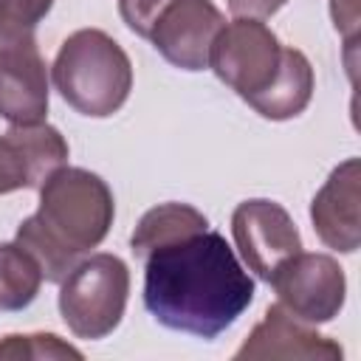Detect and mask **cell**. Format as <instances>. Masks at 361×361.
Wrapping results in <instances>:
<instances>
[{
  "mask_svg": "<svg viewBox=\"0 0 361 361\" xmlns=\"http://www.w3.org/2000/svg\"><path fill=\"white\" fill-rule=\"evenodd\" d=\"M48 113V71L31 31H0V116L39 124Z\"/></svg>",
  "mask_w": 361,
  "mask_h": 361,
  "instance_id": "cell-8",
  "label": "cell"
},
{
  "mask_svg": "<svg viewBox=\"0 0 361 361\" xmlns=\"http://www.w3.org/2000/svg\"><path fill=\"white\" fill-rule=\"evenodd\" d=\"M231 234L245 265L265 282H271L285 259L302 251V237L288 209L265 197L243 200L234 209Z\"/></svg>",
  "mask_w": 361,
  "mask_h": 361,
  "instance_id": "cell-7",
  "label": "cell"
},
{
  "mask_svg": "<svg viewBox=\"0 0 361 361\" xmlns=\"http://www.w3.org/2000/svg\"><path fill=\"white\" fill-rule=\"evenodd\" d=\"M172 0H118V14L127 23V28L144 39H149L155 20Z\"/></svg>",
  "mask_w": 361,
  "mask_h": 361,
  "instance_id": "cell-18",
  "label": "cell"
},
{
  "mask_svg": "<svg viewBox=\"0 0 361 361\" xmlns=\"http://www.w3.org/2000/svg\"><path fill=\"white\" fill-rule=\"evenodd\" d=\"M68 161V141L45 121L11 124L0 135V195L37 189Z\"/></svg>",
  "mask_w": 361,
  "mask_h": 361,
  "instance_id": "cell-10",
  "label": "cell"
},
{
  "mask_svg": "<svg viewBox=\"0 0 361 361\" xmlns=\"http://www.w3.org/2000/svg\"><path fill=\"white\" fill-rule=\"evenodd\" d=\"M206 228H209V220L195 206H189V203H161L138 220V226L130 237V248L138 259H144L155 248L186 240V237L200 234Z\"/></svg>",
  "mask_w": 361,
  "mask_h": 361,
  "instance_id": "cell-14",
  "label": "cell"
},
{
  "mask_svg": "<svg viewBox=\"0 0 361 361\" xmlns=\"http://www.w3.org/2000/svg\"><path fill=\"white\" fill-rule=\"evenodd\" d=\"M223 25L226 17L212 0H172L155 20L149 42L169 65L203 71L209 68V51Z\"/></svg>",
  "mask_w": 361,
  "mask_h": 361,
  "instance_id": "cell-9",
  "label": "cell"
},
{
  "mask_svg": "<svg viewBox=\"0 0 361 361\" xmlns=\"http://www.w3.org/2000/svg\"><path fill=\"white\" fill-rule=\"evenodd\" d=\"M54 0H0V31H34Z\"/></svg>",
  "mask_w": 361,
  "mask_h": 361,
  "instance_id": "cell-17",
  "label": "cell"
},
{
  "mask_svg": "<svg viewBox=\"0 0 361 361\" xmlns=\"http://www.w3.org/2000/svg\"><path fill=\"white\" fill-rule=\"evenodd\" d=\"M330 14L336 28L344 34L347 45H353L358 34V0H330Z\"/></svg>",
  "mask_w": 361,
  "mask_h": 361,
  "instance_id": "cell-19",
  "label": "cell"
},
{
  "mask_svg": "<svg viewBox=\"0 0 361 361\" xmlns=\"http://www.w3.org/2000/svg\"><path fill=\"white\" fill-rule=\"evenodd\" d=\"M0 358H82V353L54 333H11L0 341Z\"/></svg>",
  "mask_w": 361,
  "mask_h": 361,
  "instance_id": "cell-16",
  "label": "cell"
},
{
  "mask_svg": "<svg viewBox=\"0 0 361 361\" xmlns=\"http://www.w3.org/2000/svg\"><path fill=\"white\" fill-rule=\"evenodd\" d=\"M254 302V279L220 231H200L144 257V307L178 333L217 338Z\"/></svg>",
  "mask_w": 361,
  "mask_h": 361,
  "instance_id": "cell-1",
  "label": "cell"
},
{
  "mask_svg": "<svg viewBox=\"0 0 361 361\" xmlns=\"http://www.w3.org/2000/svg\"><path fill=\"white\" fill-rule=\"evenodd\" d=\"M279 305L307 324H324L344 307L347 279L341 265L327 254H293L285 259L271 282Z\"/></svg>",
  "mask_w": 361,
  "mask_h": 361,
  "instance_id": "cell-6",
  "label": "cell"
},
{
  "mask_svg": "<svg viewBox=\"0 0 361 361\" xmlns=\"http://www.w3.org/2000/svg\"><path fill=\"white\" fill-rule=\"evenodd\" d=\"M316 237L341 254H353L361 243V164L347 158L338 164L310 203Z\"/></svg>",
  "mask_w": 361,
  "mask_h": 361,
  "instance_id": "cell-11",
  "label": "cell"
},
{
  "mask_svg": "<svg viewBox=\"0 0 361 361\" xmlns=\"http://www.w3.org/2000/svg\"><path fill=\"white\" fill-rule=\"evenodd\" d=\"M282 51L285 48L279 45L276 34L262 20L237 17L214 37L209 68L223 85L248 102L274 82L282 65Z\"/></svg>",
  "mask_w": 361,
  "mask_h": 361,
  "instance_id": "cell-5",
  "label": "cell"
},
{
  "mask_svg": "<svg viewBox=\"0 0 361 361\" xmlns=\"http://www.w3.org/2000/svg\"><path fill=\"white\" fill-rule=\"evenodd\" d=\"M42 285V271L34 257L17 243H0V310L28 307Z\"/></svg>",
  "mask_w": 361,
  "mask_h": 361,
  "instance_id": "cell-15",
  "label": "cell"
},
{
  "mask_svg": "<svg viewBox=\"0 0 361 361\" xmlns=\"http://www.w3.org/2000/svg\"><path fill=\"white\" fill-rule=\"evenodd\" d=\"M341 347L316 333L307 322L288 313L279 302L271 305L262 322L248 333L234 358H341Z\"/></svg>",
  "mask_w": 361,
  "mask_h": 361,
  "instance_id": "cell-12",
  "label": "cell"
},
{
  "mask_svg": "<svg viewBox=\"0 0 361 361\" xmlns=\"http://www.w3.org/2000/svg\"><path fill=\"white\" fill-rule=\"evenodd\" d=\"M288 0H228V8L234 17H251V20H265L274 11H279Z\"/></svg>",
  "mask_w": 361,
  "mask_h": 361,
  "instance_id": "cell-20",
  "label": "cell"
},
{
  "mask_svg": "<svg viewBox=\"0 0 361 361\" xmlns=\"http://www.w3.org/2000/svg\"><path fill=\"white\" fill-rule=\"evenodd\" d=\"M313 65L310 59L296 51V48H285L282 51V65L274 76V82L257 93L254 99H248V104L262 116V118H271V121H285V118H293L299 116L310 99H313Z\"/></svg>",
  "mask_w": 361,
  "mask_h": 361,
  "instance_id": "cell-13",
  "label": "cell"
},
{
  "mask_svg": "<svg viewBox=\"0 0 361 361\" xmlns=\"http://www.w3.org/2000/svg\"><path fill=\"white\" fill-rule=\"evenodd\" d=\"M130 271L116 254H93L79 259L59 288V313L76 338L110 336L127 307Z\"/></svg>",
  "mask_w": 361,
  "mask_h": 361,
  "instance_id": "cell-4",
  "label": "cell"
},
{
  "mask_svg": "<svg viewBox=\"0 0 361 361\" xmlns=\"http://www.w3.org/2000/svg\"><path fill=\"white\" fill-rule=\"evenodd\" d=\"M54 85L76 113L107 118L124 107L133 90V62L110 34L79 28L54 59Z\"/></svg>",
  "mask_w": 361,
  "mask_h": 361,
  "instance_id": "cell-3",
  "label": "cell"
},
{
  "mask_svg": "<svg viewBox=\"0 0 361 361\" xmlns=\"http://www.w3.org/2000/svg\"><path fill=\"white\" fill-rule=\"evenodd\" d=\"M113 214V192L96 172L59 166L42 180L39 209L17 226L14 243L34 257L42 279L62 282L79 257L107 237Z\"/></svg>",
  "mask_w": 361,
  "mask_h": 361,
  "instance_id": "cell-2",
  "label": "cell"
}]
</instances>
